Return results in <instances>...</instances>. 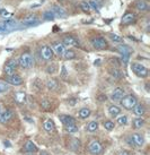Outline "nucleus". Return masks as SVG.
<instances>
[{"mask_svg": "<svg viewBox=\"0 0 150 155\" xmlns=\"http://www.w3.org/2000/svg\"><path fill=\"white\" fill-rule=\"evenodd\" d=\"M121 105L125 109V110H132L134 108V105L138 103V99L137 96H134L132 94H129L123 96L122 99L120 100Z\"/></svg>", "mask_w": 150, "mask_h": 155, "instance_id": "f257e3e1", "label": "nucleus"}, {"mask_svg": "<svg viewBox=\"0 0 150 155\" xmlns=\"http://www.w3.org/2000/svg\"><path fill=\"white\" fill-rule=\"evenodd\" d=\"M34 64V59H33V56L28 53V52H26V53H23L21 57H19V59H18V66H21V68L24 69H28L30 68Z\"/></svg>", "mask_w": 150, "mask_h": 155, "instance_id": "f03ea898", "label": "nucleus"}, {"mask_svg": "<svg viewBox=\"0 0 150 155\" xmlns=\"http://www.w3.org/2000/svg\"><path fill=\"white\" fill-rule=\"evenodd\" d=\"M131 69H132V71L137 76L141 78H146L148 77V75H149V70L147 67H145L143 65L141 64H139V62H132L131 64Z\"/></svg>", "mask_w": 150, "mask_h": 155, "instance_id": "7ed1b4c3", "label": "nucleus"}, {"mask_svg": "<svg viewBox=\"0 0 150 155\" xmlns=\"http://www.w3.org/2000/svg\"><path fill=\"white\" fill-rule=\"evenodd\" d=\"M16 25H17V22L15 19L7 18L4 22L0 23V33H8L10 31H13Z\"/></svg>", "mask_w": 150, "mask_h": 155, "instance_id": "20e7f679", "label": "nucleus"}, {"mask_svg": "<svg viewBox=\"0 0 150 155\" xmlns=\"http://www.w3.org/2000/svg\"><path fill=\"white\" fill-rule=\"evenodd\" d=\"M90 43H91L93 48H95L96 50H104L108 45L106 39L103 38V36H95V38L90 40Z\"/></svg>", "mask_w": 150, "mask_h": 155, "instance_id": "39448f33", "label": "nucleus"}, {"mask_svg": "<svg viewBox=\"0 0 150 155\" xmlns=\"http://www.w3.org/2000/svg\"><path fill=\"white\" fill-rule=\"evenodd\" d=\"M17 67H18V61L16 60V59H10V60H8L7 64H6L4 67L5 75H6V76H10V75L15 74Z\"/></svg>", "mask_w": 150, "mask_h": 155, "instance_id": "423d86ee", "label": "nucleus"}, {"mask_svg": "<svg viewBox=\"0 0 150 155\" xmlns=\"http://www.w3.org/2000/svg\"><path fill=\"white\" fill-rule=\"evenodd\" d=\"M40 23V18L36 14H30L27 15L24 19H23V25L26 27H30V26H35Z\"/></svg>", "mask_w": 150, "mask_h": 155, "instance_id": "0eeeda50", "label": "nucleus"}, {"mask_svg": "<svg viewBox=\"0 0 150 155\" xmlns=\"http://www.w3.org/2000/svg\"><path fill=\"white\" fill-rule=\"evenodd\" d=\"M88 151L91 155H99L103 151V146L98 140H91L88 146Z\"/></svg>", "mask_w": 150, "mask_h": 155, "instance_id": "6e6552de", "label": "nucleus"}, {"mask_svg": "<svg viewBox=\"0 0 150 155\" xmlns=\"http://www.w3.org/2000/svg\"><path fill=\"white\" fill-rule=\"evenodd\" d=\"M40 53H41V57H42L45 61L52 60V58L54 56V52H53V50H52V48L50 47V45H43V47L41 48Z\"/></svg>", "mask_w": 150, "mask_h": 155, "instance_id": "1a4fd4ad", "label": "nucleus"}, {"mask_svg": "<svg viewBox=\"0 0 150 155\" xmlns=\"http://www.w3.org/2000/svg\"><path fill=\"white\" fill-rule=\"evenodd\" d=\"M129 142H130V144L133 145V146L141 147L142 145H143V143H145V138H143V136H142L141 134H132Z\"/></svg>", "mask_w": 150, "mask_h": 155, "instance_id": "9d476101", "label": "nucleus"}, {"mask_svg": "<svg viewBox=\"0 0 150 155\" xmlns=\"http://www.w3.org/2000/svg\"><path fill=\"white\" fill-rule=\"evenodd\" d=\"M62 43L68 47H79V41L73 35H64L62 39Z\"/></svg>", "mask_w": 150, "mask_h": 155, "instance_id": "9b49d317", "label": "nucleus"}, {"mask_svg": "<svg viewBox=\"0 0 150 155\" xmlns=\"http://www.w3.org/2000/svg\"><path fill=\"white\" fill-rule=\"evenodd\" d=\"M136 22V15L131 12H128V13H125L122 18H121V24L124 26H128V25H131L132 23Z\"/></svg>", "mask_w": 150, "mask_h": 155, "instance_id": "f8f14e48", "label": "nucleus"}, {"mask_svg": "<svg viewBox=\"0 0 150 155\" xmlns=\"http://www.w3.org/2000/svg\"><path fill=\"white\" fill-rule=\"evenodd\" d=\"M23 78L17 75V74H13V75H10V76H7V83H8L9 85H14V86H21V84H23Z\"/></svg>", "mask_w": 150, "mask_h": 155, "instance_id": "ddd939ff", "label": "nucleus"}, {"mask_svg": "<svg viewBox=\"0 0 150 155\" xmlns=\"http://www.w3.org/2000/svg\"><path fill=\"white\" fill-rule=\"evenodd\" d=\"M51 10L53 12V14L56 15V17H58V18H67L68 17V13H67L61 6H59V5H53Z\"/></svg>", "mask_w": 150, "mask_h": 155, "instance_id": "4468645a", "label": "nucleus"}, {"mask_svg": "<svg viewBox=\"0 0 150 155\" xmlns=\"http://www.w3.org/2000/svg\"><path fill=\"white\" fill-rule=\"evenodd\" d=\"M52 50H53V52L56 53V56L62 57L64 50H65V45L61 41H56V42H53V44H52Z\"/></svg>", "mask_w": 150, "mask_h": 155, "instance_id": "2eb2a0df", "label": "nucleus"}, {"mask_svg": "<svg viewBox=\"0 0 150 155\" xmlns=\"http://www.w3.org/2000/svg\"><path fill=\"white\" fill-rule=\"evenodd\" d=\"M11 118H13V113L10 110L7 109V110H1L0 111V124H2V125L7 124L11 120Z\"/></svg>", "mask_w": 150, "mask_h": 155, "instance_id": "dca6fc26", "label": "nucleus"}, {"mask_svg": "<svg viewBox=\"0 0 150 155\" xmlns=\"http://www.w3.org/2000/svg\"><path fill=\"white\" fill-rule=\"evenodd\" d=\"M123 96H124V90H123L122 87H116V88H114V91L112 92L111 99H112V101H114V102H119Z\"/></svg>", "mask_w": 150, "mask_h": 155, "instance_id": "f3484780", "label": "nucleus"}, {"mask_svg": "<svg viewBox=\"0 0 150 155\" xmlns=\"http://www.w3.org/2000/svg\"><path fill=\"white\" fill-rule=\"evenodd\" d=\"M134 8L137 9L138 12H141V13H146L149 10V5L146 0H137L134 2Z\"/></svg>", "mask_w": 150, "mask_h": 155, "instance_id": "a211bd4d", "label": "nucleus"}, {"mask_svg": "<svg viewBox=\"0 0 150 155\" xmlns=\"http://www.w3.org/2000/svg\"><path fill=\"white\" fill-rule=\"evenodd\" d=\"M43 128L45 131L47 133H53L54 129H56V126H54V122L51 119H46V120L43 122Z\"/></svg>", "mask_w": 150, "mask_h": 155, "instance_id": "6ab92c4d", "label": "nucleus"}, {"mask_svg": "<svg viewBox=\"0 0 150 155\" xmlns=\"http://www.w3.org/2000/svg\"><path fill=\"white\" fill-rule=\"evenodd\" d=\"M24 148H25V151L27 153H35V152H37V146L32 140H27L25 143V145H24Z\"/></svg>", "mask_w": 150, "mask_h": 155, "instance_id": "aec40b11", "label": "nucleus"}, {"mask_svg": "<svg viewBox=\"0 0 150 155\" xmlns=\"http://www.w3.org/2000/svg\"><path fill=\"white\" fill-rule=\"evenodd\" d=\"M133 112H134V114L138 117H142L145 114V112H146V108H145V105L143 104H136L134 105V108H133Z\"/></svg>", "mask_w": 150, "mask_h": 155, "instance_id": "412c9836", "label": "nucleus"}, {"mask_svg": "<svg viewBox=\"0 0 150 155\" xmlns=\"http://www.w3.org/2000/svg\"><path fill=\"white\" fill-rule=\"evenodd\" d=\"M60 121L63 124L64 126L67 125H71V124H76V121H75V119H73L71 116H67V114H61L60 117Z\"/></svg>", "mask_w": 150, "mask_h": 155, "instance_id": "4be33fe9", "label": "nucleus"}, {"mask_svg": "<svg viewBox=\"0 0 150 155\" xmlns=\"http://www.w3.org/2000/svg\"><path fill=\"white\" fill-rule=\"evenodd\" d=\"M108 113H110L111 117L116 118L117 116L121 114V109L119 108L117 105H110V107H108Z\"/></svg>", "mask_w": 150, "mask_h": 155, "instance_id": "5701e85b", "label": "nucleus"}, {"mask_svg": "<svg viewBox=\"0 0 150 155\" xmlns=\"http://www.w3.org/2000/svg\"><path fill=\"white\" fill-rule=\"evenodd\" d=\"M65 60H71V59H75L76 58V52L71 50V49H68V50H64L63 54H62Z\"/></svg>", "mask_w": 150, "mask_h": 155, "instance_id": "b1692460", "label": "nucleus"}, {"mask_svg": "<svg viewBox=\"0 0 150 155\" xmlns=\"http://www.w3.org/2000/svg\"><path fill=\"white\" fill-rule=\"evenodd\" d=\"M26 97H27V96H26V94L24 92H17V93L15 94V100H16L17 103H21V104L25 103Z\"/></svg>", "mask_w": 150, "mask_h": 155, "instance_id": "393cba45", "label": "nucleus"}, {"mask_svg": "<svg viewBox=\"0 0 150 155\" xmlns=\"http://www.w3.org/2000/svg\"><path fill=\"white\" fill-rule=\"evenodd\" d=\"M116 50L120 52L121 54H130L131 53V48L125 45V44H121L116 48Z\"/></svg>", "mask_w": 150, "mask_h": 155, "instance_id": "a878e982", "label": "nucleus"}, {"mask_svg": "<svg viewBox=\"0 0 150 155\" xmlns=\"http://www.w3.org/2000/svg\"><path fill=\"white\" fill-rule=\"evenodd\" d=\"M133 124V128H136V129H140V128H142L143 127V125H145V120H143V118H136L134 120L132 121Z\"/></svg>", "mask_w": 150, "mask_h": 155, "instance_id": "bb28decb", "label": "nucleus"}, {"mask_svg": "<svg viewBox=\"0 0 150 155\" xmlns=\"http://www.w3.org/2000/svg\"><path fill=\"white\" fill-rule=\"evenodd\" d=\"M90 113H91L90 109L82 108V109H80V111H79V113H78V116H79L80 119H87V118L90 116Z\"/></svg>", "mask_w": 150, "mask_h": 155, "instance_id": "cd10ccee", "label": "nucleus"}, {"mask_svg": "<svg viewBox=\"0 0 150 155\" xmlns=\"http://www.w3.org/2000/svg\"><path fill=\"white\" fill-rule=\"evenodd\" d=\"M43 18H44V21H53V19H56V15L53 14V12H52L51 9H49L46 12H44Z\"/></svg>", "mask_w": 150, "mask_h": 155, "instance_id": "c85d7f7f", "label": "nucleus"}, {"mask_svg": "<svg viewBox=\"0 0 150 155\" xmlns=\"http://www.w3.org/2000/svg\"><path fill=\"white\" fill-rule=\"evenodd\" d=\"M97 129H98V122L97 121H90L89 124L87 125V130L89 133H94Z\"/></svg>", "mask_w": 150, "mask_h": 155, "instance_id": "c756f323", "label": "nucleus"}, {"mask_svg": "<svg viewBox=\"0 0 150 155\" xmlns=\"http://www.w3.org/2000/svg\"><path fill=\"white\" fill-rule=\"evenodd\" d=\"M46 87L49 91H56L58 88V82L56 79H50L46 83Z\"/></svg>", "mask_w": 150, "mask_h": 155, "instance_id": "7c9ffc66", "label": "nucleus"}, {"mask_svg": "<svg viewBox=\"0 0 150 155\" xmlns=\"http://www.w3.org/2000/svg\"><path fill=\"white\" fill-rule=\"evenodd\" d=\"M119 118H117V124L120 126H125L128 125V116H125V114H123V116H117Z\"/></svg>", "mask_w": 150, "mask_h": 155, "instance_id": "2f4dec72", "label": "nucleus"}, {"mask_svg": "<svg viewBox=\"0 0 150 155\" xmlns=\"http://www.w3.org/2000/svg\"><path fill=\"white\" fill-rule=\"evenodd\" d=\"M108 38L113 41V42H115V43H121V42H123V39L119 36L117 34H114V33H111V34H108Z\"/></svg>", "mask_w": 150, "mask_h": 155, "instance_id": "473e14b6", "label": "nucleus"}, {"mask_svg": "<svg viewBox=\"0 0 150 155\" xmlns=\"http://www.w3.org/2000/svg\"><path fill=\"white\" fill-rule=\"evenodd\" d=\"M65 130H67L69 134H75V133H77V131H78V127L76 126V124L67 125V126H65Z\"/></svg>", "mask_w": 150, "mask_h": 155, "instance_id": "72a5a7b5", "label": "nucleus"}, {"mask_svg": "<svg viewBox=\"0 0 150 155\" xmlns=\"http://www.w3.org/2000/svg\"><path fill=\"white\" fill-rule=\"evenodd\" d=\"M114 127H115V125H114L113 121H111V120L104 121V128L106 130H108V131H112V130L114 129Z\"/></svg>", "mask_w": 150, "mask_h": 155, "instance_id": "f704fd0d", "label": "nucleus"}, {"mask_svg": "<svg viewBox=\"0 0 150 155\" xmlns=\"http://www.w3.org/2000/svg\"><path fill=\"white\" fill-rule=\"evenodd\" d=\"M9 88H10V86H9L8 83L0 81V93H5V92L9 91Z\"/></svg>", "mask_w": 150, "mask_h": 155, "instance_id": "c9c22d12", "label": "nucleus"}, {"mask_svg": "<svg viewBox=\"0 0 150 155\" xmlns=\"http://www.w3.org/2000/svg\"><path fill=\"white\" fill-rule=\"evenodd\" d=\"M0 17L5 18V19H7V18H10V17H11V13H9L7 9L0 8Z\"/></svg>", "mask_w": 150, "mask_h": 155, "instance_id": "e433bc0d", "label": "nucleus"}, {"mask_svg": "<svg viewBox=\"0 0 150 155\" xmlns=\"http://www.w3.org/2000/svg\"><path fill=\"white\" fill-rule=\"evenodd\" d=\"M79 6H80V9H82L84 12H89V10H90L89 4H88V1H86V0H82V1H80Z\"/></svg>", "mask_w": 150, "mask_h": 155, "instance_id": "4c0bfd02", "label": "nucleus"}, {"mask_svg": "<svg viewBox=\"0 0 150 155\" xmlns=\"http://www.w3.org/2000/svg\"><path fill=\"white\" fill-rule=\"evenodd\" d=\"M56 70H58V67H56V64H51V65L47 66L46 68V73L47 74H56Z\"/></svg>", "mask_w": 150, "mask_h": 155, "instance_id": "58836bf2", "label": "nucleus"}, {"mask_svg": "<svg viewBox=\"0 0 150 155\" xmlns=\"http://www.w3.org/2000/svg\"><path fill=\"white\" fill-rule=\"evenodd\" d=\"M88 4L90 6V9H94V10H98L99 9V5L97 0H89Z\"/></svg>", "mask_w": 150, "mask_h": 155, "instance_id": "ea45409f", "label": "nucleus"}, {"mask_svg": "<svg viewBox=\"0 0 150 155\" xmlns=\"http://www.w3.org/2000/svg\"><path fill=\"white\" fill-rule=\"evenodd\" d=\"M111 75L114 78H117V79L122 77V74L120 73V70H117V69H115V68L112 69V70H111Z\"/></svg>", "mask_w": 150, "mask_h": 155, "instance_id": "a19ab883", "label": "nucleus"}, {"mask_svg": "<svg viewBox=\"0 0 150 155\" xmlns=\"http://www.w3.org/2000/svg\"><path fill=\"white\" fill-rule=\"evenodd\" d=\"M42 108L43 109H49L50 108V103H49V101H47L46 99H44V100H42Z\"/></svg>", "mask_w": 150, "mask_h": 155, "instance_id": "79ce46f5", "label": "nucleus"}, {"mask_svg": "<svg viewBox=\"0 0 150 155\" xmlns=\"http://www.w3.org/2000/svg\"><path fill=\"white\" fill-rule=\"evenodd\" d=\"M62 76H63V77H65V76H67V71H65V68H64V67H62Z\"/></svg>", "mask_w": 150, "mask_h": 155, "instance_id": "37998d69", "label": "nucleus"}, {"mask_svg": "<svg viewBox=\"0 0 150 155\" xmlns=\"http://www.w3.org/2000/svg\"><path fill=\"white\" fill-rule=\"evenodd\" d=\"M5 146H7V147H10L11 145L9 144V142H5Z\"/></svg>", "mask_w": 150, "mask_h": 155, "instance_id": "c03bdc74", "label": "nucleus"}, {"mask_svg": "<svg viewBox=\"0 0 150 155\" xmlns=\"http://www.w3.org/2000/svg\"><path fill=\"white\" fill-rule=\"evenodd\" d=\"M120 155H130L128 153V152H122V153H120Z\"/></svg>", "mask_w": 150, "mask_h": 155, "instance_id": "a18cd8bd", "label": "nucleus"}, {"mask_svg": "<svg viewBox=\"0 0 150 155\" xmlns=\"http://www.w3.org/2000/svg\"><path fill=\"white\" fill-rule=\"evenodd\" d=\"M26 155H35V154H34V153H27Z\"/></svg>", "mask_w": 150, "mask_h": 155, "instance_id": "49530a36", "label": "nucleus"}]
</instances>
